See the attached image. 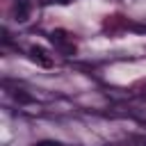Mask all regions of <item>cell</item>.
<instances>
[{"mask_svg":"<svg viewBox=\"0 0 146 146\" xmlns=\"http://www.w3.org/2000/svg\"><path fill=\"white\" fill-rule=\"evenodd\" d=\"M30 57H32V62H36V64L43 66V68H50V66H52L50 55H48L41 46H32V48H30Z\"/></svg>","mask_w":146,"mask_h":146,"instance_id":"7a4b0ae2","label":"cell"},{"mask_svg":"<svg viewBox=\"0 0 146 146\" xmlns=\"http://www.w3.org/2000/svg\"><path fill=\"white\" fill-rule=\"evenodd\" d=\"M14 98H16L18 103H32V100H34V98H32L30 94H25V91H21V89H18V91L14 94Z\"/></svg>","mask_w":146,"mask_h":146,"instance_id":"277c9868","label":"cell"},{"mask_svg":"<svg viewBox=\"0 0 146 146\" xmlns=\"http://www.w3.org/2000/svg\"><path fill=\"white\" fill-rule=\"evenodd\" d=\"M14 16H16L18 23L27 21V16H30V2L27 0H14Z\"/></svg>","mask_w":146,"mask_h":146,"instance_id":"3957f363","label":"cell"},{"mask_svg":"<svg viewBox=\"0 0 146 146\" xmlns=\"http://www.w3.org/2000/svg\"><path fill=\"white\" fill-rule=\"evenodd\" d=\"M34 146H62V144L55 141V139H41V141H36Z\"/></svg>","mask_w":146,"mask_h":146,"instance_id":"5b68a950","label":"cell"},{"mask_svg":"<svg viewBox=\"0 0 146 146\" xmlns=\"http://www.w3.org/2000/svg\"><path fill=\"white\" fill-rule=\"evenodd\" d=\"M57 2H62V5H66V2H68V0H57Z\"/></svg>","mask_w":146,"mask_h":146,"instance_id":"8992f818","label":"cell"},{"mask_svg":"<svg viewBox=\"0 0 146 146\" xmlns=\"http://www.w3.org/2000/svg\"><path fill=\"white\" fill-rule=\"evenodd\" d=\"M50 41H52L55 48H59L64 55H73V52H75V43L68 39V32H66V30H52V32H50Z\"/></svg>","mask_w":146,"mask_h":146,"instance_id":"6da1fadb","label":"cell"}]
</instances>
